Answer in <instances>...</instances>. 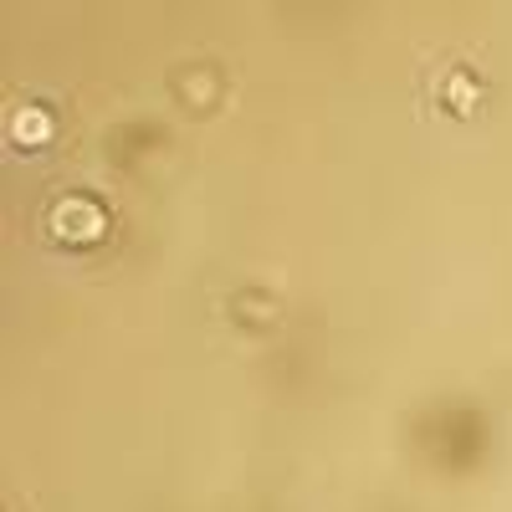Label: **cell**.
Returning <instances> with one entry per match:
<instances>
[{
  "label": "cell",
  "instance_id": "3",
  "mask_svg": "<svg viewBox=\"0 0 512 512\" xmlns=\"http://www.w3.org/2000/svg\"><path fill=\"white\" fill-rule=\"evenodd\" d=\"M441 103H446V113H456V118H472V113L482 108V82H477L472 72H451V77L441 82Z\"/></svg>",
  "mask_w": 512,
  "mask_h": 512
},
{
  "label": "cell",
  "instance_id": "2",
  "mask_svg": "<svg viewBox=\"0 0 512 512\" xmlns=\"http://www.w3.org/2000/svg\"><path fill=\"white\" fill-rule=\"evenodd\" d=\"M6 134H11V144H16L21 154L52 149V139H57V118H52V108H41V103H21V108H11Z\"/></svg>",
  "mask_w": 512,
  "mask_h": 512
},
{
  "label": "cell",
  "instance_id": "4",
  "mask_svg": "<svg viewBox=\"0 0 512 512\" xmlns=\"http://www.w3.org/2000/svg\"><path fill=\"white\" fill-rule=\"evenodd\" d=\"M180 93H185V103L190 108H210V103H216V93H221V82L216 77H210V72H185V82H180Z\"/></svg>",
  "mask_w": 512,
  "mask_h": 512
},
{
  "label": "cell",
  "instance_id": "1",
  "mask_svg": "<svg viewBox=\"0 0 512 512\" xmlns=\"http://www.w3.org/2000/svg\"><path fill=\"white\" fill-rule=\"evenodd\" d=\"M47 236H52L57 246H67V251L98 246V241L108 236V210H103L93 195L72 190V195L52 200V210H47Z\"/></svg>",
  "mask_w": 512,
  "mask_h": 512
}]
</instances>
